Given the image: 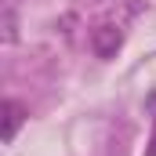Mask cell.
Returning a JSON list of instances; mask_svg holds the SVG:
<instances>
[{"label": "cell", "mask_w": 156, "mask_h": 156, "mask_svg": "<svg viewBox=\"0 0 156 156\" xmlns=\"http://www.w3.org/2000/svg\"><path fill=\"white\" fill-rule=\"evenodd\" d=\"M91 47H94V55H98V58H113L120 47H123V29L113 26V22L94 26V29H91Z\"/></svg>", "instance_id": "obj_1"}, {"label": "cell", "mask_w": 156, "mask_h": 156, "mask_svg": "<svg viewBox=\"0 0 156 156\" xmlns=\"http://www.w3.org/2000/svg\"><path fill=\"white\" fill-rule=\"evenodd\" d=\"M22 123H26V109H22L15 98H7V102H4V142H7V145L15 142V134H18Z\"/></svg>", "instance_id": "obj_2"}, {"label": "cell", "mask_w": 156, "mask_h": 156, "mask_svg": "<svg viewBox=\"0 0 156 156\" xmlns=\"http://www.w3.org/2000/svg\"><path fill=\"white\" fill-rule=\"evenodd\" d=\"M145 156H156V116H153V138H149V149H145Z\"/></svg>", "instance_id": "obj_3"}]
</instances>
